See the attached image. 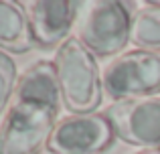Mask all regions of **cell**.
Wrapping results in <instances>:
<instances>
[{
    "label": "cell",
    "instance_id": "1",
    "mask_svg": "<svg viewBox=\"0 0 160 154\" xmlns=\"http://www.w3.org/2000/svg\"><path fill=\"white\" fill-rule=\"evenodd\" d=\"M61 103L55 65L39 61L20 75L0 128V154H41L47 148Z\"/></svg>",
    "mask_w": 160,
    "mask_h": 154
},
{
    "label": "cell",
    "instance_id": "2",
    "mask_svg": "<svg viewBox=\"0 0 160 154\" xmlns=\"http://www.w3.org/2000/svg\"><path fill=\"white\" fill-rule=\"evenodd\" d=\"M61 103L75 116H89L103 99V81L95 57L79 39H67L55 53Z\"/></svg>",
    "mask_w": 160,
    "mask_h": 154
},
{
    "label": "cell",
    "instance_id": "3",
    "mask_svg": "<svg viewBox=\"0 0 160 154\" xmlns=\"http://www.w3.org/2000/svg\"><path fill=\"white\" fill-rule=\"evenodd\" d=\"M103 91L112 99L128 102L160 93V53L130 51L106 65Z\"/></svg>",
    "mask_w": 160,
    "mask_h": 154
},
{
    "label": "cell",
    "instance_id": "4",
    "mask_svg": "<svg viewBox=\"0 0 160 154\" xmlns=\"http://www.w3.org/2000/svg\"><path fill=\"white\" fill-rule=\"evenodd\" d=\"M130 4L103 2L91 4L79 24V41L93 57H113L130 43Z\"/></svg>",
    "mask_w": 160,
    "mask_h": 154
},
{
    "label": "cell",
    "instance_id": "5",
    "mask_svg": "<svg viewBox=\"0 0 160 154\" xmlns=\"http://www.w3.org/2000/svg\"><path fill=\"white\" fill-rule=\"evenodd\" d=\"M113 134L132 146L160 148V97L116 102L106 110Z\"/></svg>",
    "mask_w": 160,
    "mask_h": 154
},
{
    "label": "cell",
    "instance_id": "6",
    "mask_svg": "<svg viewBox=\"0 0 160 154\" xmlns=\"http://www.w3.org/2000/svg\"><path fill=\"white\" fill-rule=\"evenodd\" d=\"M113 142V130L106 116H69L57 122L51 138L49 152L53 154H99Z\"/></svg>",
    "mask_w": 160,
    "mask_h": 154
},
{
    "label": "cell",
    "instance_id": "7",
    "mask_svg": "<svg viewBox=\"0 0 160 154\" xmlns=\"http://www.w3.org/2000/svg\"><path fill=\"white\" fill-rule=\"evenodd\" d=\"M81 2L71 0H35L28 2L27 16L31 22L32 39L39 47L51 49L67 41Z\"/></svg>",
    "mask_w": 160,
    "mask_h": 154
},
{
    "label": "cell",
    "instance_id": "8",
    "mask_svg": "<svg viewBox=\"0 0 160 154\" xmlns=\"http://www.w3.org/2000/svg\"><path fill=\"white\" fill-rule=\"evenodd\" d=\"M28 16L18 2L0 0V49L8 53H27L32 49Z\"/></svg>",
    "mask_w": 160,
    "mask_h": 154
},
{
    "label": "cell",
    "instance_id": "9",
    "mask_svg": "<svg viewBox=\"0 0 160 154\" xmlns=\"http://www.w3.org/2000/svg\"><path fill=\"white\" fill-rule=\"evenodd\" d=\"M130 41L140 51H160V6L146 2V6L134 10L130 20Z\"/></svg>",
    "mask_w": 160,
    "mask_h": 154
},
{
    "label": "cell",
    "instance_id": "10",
    "mask_svg": "<svg viewBox=\"0 0 160 154\" xmlns=\"http://www.w3.org/2000/svg\"><path fill=\"white\" fill-rule=\"evenodd\" d=\"M16 65L6 53H0V114L16 91Z\"/></svg>",
    "mask_w": 160,
    "mask_h": 154
},
{
    "label": "cell",
    "instance_id": "11",
    "mask_svg": "<svg viewBox=\"0 0 160 154\" xmlns=\"http://www.w3.org/2000/svg\"><path fill=\"white\" fill-rule=\"evenodd\" d=\"M136 154H160V148H148V150H142V152H136Z\"/></svg>",
    "mask_w": 160,
    "mask_h": 154
}]
</instances>
